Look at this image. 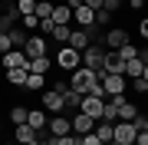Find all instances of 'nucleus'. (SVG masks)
Returning <instances> with one entry per match:
<instances>
[{
	"mask_svg": "<svg viewBox=\"0 0 148 145\" xmlns=\"http://www.w3.org/2000/svg\"><path fill=\"white\" fill-rule=\"evenodd\" d=\"M102 79V69H86V66H76L73 73H69V89L79 92V96H86L95 82Z\"/></svg>",
	"mask_w": 148,
	"mask_h": 145,
	"instance_id": "obj_1",
	"label": "nucleus"
},
{
	"mask_svg": "<svg viewBox=\"0 0 148 145\" xmlns=\"http://www.w3.org/2000/svg\"><path fill=\"white\" fill-rule=\"evenodd\" d=\"M102 89H106V99L109 96H125V89H128V82H125V76H119V73H102Z\"/></svg>",
	"mask_w": 148,
	"mask_h": 145,
	"instance_id": "obj_2",
	"label": "nucleus"
},
{
	"mask_svg": "<svg viewBox=\"0 0 148 145\" xmlns=\"http://www.w3.org/2000/svg\"><path fill=\"white\" fill-rule=\"evenodd\" d=\"M46 49H49V40L40 36V33H30L27 43H23V56H27V59H36V56H46Z\"/></svg>",
	"mask_w": 148,
	"mask_h": 145,
	"instance_id": "obj_3",
	"label": "nucleus"
},
{
	"mask_svg": "<svg viewBox=\"0 0 148 145\" xmlns=\"http://www.w3.org/2000/svg\"><path fill=\"white\" fill-rule=\"evenodd\" d=\"M102 56H106V49L89 43V46L79 53V66H86V69H102Z\"/></svg>",
	"mask_w": 148,
	"mask_h": 145,
	"instance_id": "obj_4",
	"label": "nucleus"
},
{
	"mask_svg": "<svg viewBox=\"0 0 148 145\" xmlns=\"http://www.w3.org/2000/svg\"><path fill=\"white\" fill-rule=\"evenodd\" d=\"M53 63L59 66V69H66V73H73L76 66H79V53H76L73 46H59V53H56V59Z\"/></svg>",
	"mask_w": 148,
	"mask_h": 145,
	"instance_id": "obj_5",
	"label": "nucleus"
},
{
	"mask_svg": "<svg viewBox=\"0 0 148 145\" xmlns=\"http://www.w3.org/2000/svg\"><path fill=\"white\" fill-rule=\"evenodd\" d=\"M102 102H106V99H95V96H82V102H79V112H86L89 119H95V122H99V119H102Z\"/></svg>",
	"mask_w": 148,
	"mask_h": 145,
	"instance_id": "obj_6",
	"label": "nucleus"
},
{
	"mask_svg": "<svg viewBox=\"0 0 148 145\" xmlns=\"http://www.w3.org/2000/svg\"><path fill=\"white\" fill-rule=\"evenodd\" d=\"M43 109H46V112H63L66 109V102H63V92H56V89H46L43 92Z\"/></svg>",
	"mask_w": 148,
	"mask_h": 145,
	"instance_id": "obj_7",
	"label": "nucleus"
},
{
	"mask_svg": "<svg viewBox=\"0 0 148 145\" xmlns=\"http://www.w3.org/2000/svg\"><path fill=\"white\" fill-rule=\"evenodd\" d=\"M69 125H73V135H86L95 129V119H89L86 112H76V119H69Z\"/></svg>",
	"mask_w": 148,
	"mask_h": 145,
	"instance_id": "obj_8",
	"label": "nucleus"
},
{
	"mask_svg": "<svg viewBox=\"0 0 148 145\" xmlns=\"http://www.w3.org/2000/svg\"><path fill=\"white\" fill-rule=\"evenodd\" d=\"M30 59L23 56V49H10V53H3V69H27Z\"/></svg>",
	"mask_w": 148,
	"mask_h": 145,
	"instance_id": "obj_9",
	"label": "nucleus"
},
{
	"mask_svg": "<svg viewBox=\"0 0 148 145\" xmlns=\"http://www.w3.org/2000/svg\"><path fill=\"white\" fill-rule=\"evenodd\" d=\"M92 40H89V30H69V40H66V46H73L76 53H82L86 46H89Z\"/></svg>",
	"mask_w": 148,
	"mask_h": 145,
	"instance_id": "obj_10",
	"label": "nucleus"
},
{
	"mask_svg": "<svg viewBox=\"0 0 148 145\" xmlns=\"http://www.w3.org/2000/svg\"><path fill=\"white\" fill-rule=\"evenodd\" d=\"M73 20L79 23V30H89L95 23V10H89V7H76L73 10Z\"/></svg>",
	"mask_w": 148,
	"mask_h": 145,
	"instance_id": "obj_11",
	"label": "nucleus"
},
{
	"mask_svg": "<svg viewBox=\"0 0 148 145\" xmlns=\"http://www.w3.org/2000/svg\"><path fill=\"white\" fill-rule=\"evenodd\" d=\"M49 20L56 23V27H69V20H73V10H69L66 3H56L53 13H49Z\"/></svg>",
	"mask_w": 148,
	"mask_h": 145,
	"instance_id": "obj_12",
	"label": "nucleus"
},
{
	"mask_svg": "<svg viewBox=\"0 0 148 145\" xmlns=\"http://www.w3.org/2000/svg\"><path fill=\"white\" fill-rule=\"evenodd\" d=\"M13 142H16V145H36V132H33L30 125L23 122V125H16V132H13Z\"/></svg>",
	"mask_w": 148,
	"mask_h": 145,
	"instance_id": "obj_13",
	"label": "nucleus"
},
{
	"mask_svg": "<svg viewBox=\"0 0 148 145\" xmlns=\"http://www.w3.org/2000/svg\"><path fill=\"white\" fill-rule=\"evenodd\" d=\"M102 40H106V46L119 49V46H125V43H128V33H125V30H119V27H112V30H109Z\"/></svg>",
	"mask_w": 148,
	"mask_h": 145,
	"instance_id": "obj_14",
	"label": "nucleus"
},
{
	"mask_svg": "<svg viewBox=\"0 0 148 145\" xmlns=\"http://www.w3.org/2000/svg\"><path fill=\"white\" fill-rule=\"evenodd\" d=\"M27 125H30L33 132L46 129V112H43V109H27Z\"/></svg>",
	"mask_w": 148,
	"mask_h": 145,
	"instance_id": "obj_15",
	"label": "nucleus"
},
{
	"mask_svg": "<svg viewBox=\"0 0 148 145\" xmlns=\"http://www.w3.org/2000/svg\"><path fill=\"white\" fill-rule=\"evenodd\" d=\"M49 66H53V59H49V56H36V59H30V63H27V73H49Z\"/></svg>",
	"mask_w": 148,
	"mask_h": 145,
	"instance_id": "obj_16",
	"label": "nucleus"
},
{
	"mask_svg": "<svg viewBox=\"0 0 148 145\" xmlns=\"http://www.w3.org/2000/svg\"><path fill=\"white\" fill-rule=\"evenodd\" d=\"M125 76H132V79H135V76H148V66L142 63V59H125Z\"/></svg>",
	"mask_w": 148,
	"mask_h": 145,
	"instance_id": "obj_17",
	"label": "nucleus"
},
{
	"mask_svg": "<svg viewBox=\"0 0 148 145\" xmlns=\"http://www.w3.org/2000/svg\"><path fill=\"white\" fill-rule=\"evenodd\" d=\"M92 132H95V139H99L102 145H109V142H112V122H102V119H99Z\"/></svg>",
	"mask_w": 148,
	"mask_h": 145,
	"instance_id": "obj_18",
	"label": "nucleus"
},
{
	"mask_svg": "<svg viewBox=\"0 0 148 145\" xmlns=\"http://www.w3.org/2000/svg\"><path fill=\"white\" fill-rule=\"evenodd\" d=\"M7 36H10V46H13V49H23V43H27V36H30V33H27V30H20V27H13Z\"/></svg>",
	"mask_w": 148,
	"mask_h": 145,
	"instance_id": "obj_19",
	"label": "nucleus"
},
{
	"mask_svg": "<svg viewBox=\"0 0 148 145\" xmlns=\"http://www.w3.org/2000/svg\"><path fill=\"white\" fill-rule=\"evenodd\" d=\"M53 7H56V3H49V0H36V10H33V16H36V20H49Z\"/></svg>",
	"mask_w": 148,
	"mask_h": 145,
	"instance_id": "obj_20",
	"label": "nucleus"
},
{
	"mask_svg": "<svg viewBox=\"0 0 148 145\" xmlns=\"http://www.w3.org/2000/svg\"><path fill=\"white\" fill-rule=\"evenodd\" d=\"M7 82L10 86H23L27 82V69H7Z\"/></svg>",
	"mask_w": 148,
	"mask_h": 145,
	"instance_id": "obj_21",
	"label": "nucleus"
},
{
	"mask_svg": "<svg viewBox=\"0 0 148 145\" xmlns=\"http://www.w3.org/2000/svg\"><path fill=\"white\" fill-rule=\"evenodd\" d=\"M63 102H66V109H76V112H79L82 96H79V92H73V89H66V92H63Z\"/></svg>",
	"mask_w": 148,
	"mask_h": 145,
	"instance_id": "obj_22",
	"label": "nucleus"
},
{
	"mask_svg": "<svg viewBox=\"0 0 148 145\" xmlns=\"http://www.w3.org/2000/svg\"><path fill=\"white\" fill-rule=\"evenodd\" d=\"M10 122L13 125H23V122H27V106H13L10 109Z\"/></svg>",
	"mask_w": 148,
	"mask_h": 145,
	"instance_id": "obj_23",
	"label": "nucleus"
},
{
	"mask_svg": "<svg viewBox=\"0 0 148 145\" xmlns=\"http://www.w3.org/2000/svg\"><path fill=\"white\" fill-rule=\"evenodd\" d=\"M23 86H27V89H43V86H46V79H43L40 73H27V82H23Z\"/></svg>",
	"mask_w": 148,
	"mask_h": 145,
	"instance_id": "obj_24",
	"label": "nucleus"
},
{
	"mask_svg": "<svg viewBox=\"0 0 148 145\" xmlns=\"http://www.w3.org/2000/svg\"><path fill=\"white\" fill-rule=\"evenodd\" d=\"M16 13H20V16H27V13H33V10H36V0H16Z\"/></svg>",
	"mask_w": 148,
	"mask_h": 145,
	"instance_id": "obj_25",
	"label": "nucleus"
},
{
	"mask_svg": "<svg viewBox=\"0 0 148 145\" xmlns=\"http://www.w3.org/2000/svg\"><path fill=\"white\" fill-rule=\"evenodd\" d=\"M49 145H79V139H76L73 132H69V135H53V139H49Z\"/></svg>",
	"mask_w": 148,
	"mask_h": 145,
	"instance_id": "obj_26",
	"label": "nucleus"
},
{
	"mask_svg": "<svg viewBox=\"0 0 148 145\" xmlns=\"http://www.w3.org/2000/svg\"><path fill=\"white\" fill-rule=\"evenodd\" d=\"M49 36H53L56 43H63V46H66V40H69V27H53V33H49Z\"/></svg>",
	"mask_w": 148,
	"mask_h": 145,
	"instance_id": "obj_27",
	"label": "nucleus"
},
{
	"mask_svg": "<svg viewBox=\"0 0 148 145\" xmlns=\"http://www.w3.org/2000/svg\"><path fill=\"white\" fill-rule=\"evenodd\" d=\"M20 23H23V30H27V33L40 27V20H36V16H33V13H27V16H20Z\"/></svg>",
	"mask_w": 148,
	"mask_h": 145,
	"instance_id": "obj_28",
	"label": "nucleus"
},
{
	"mask_svg": "<svg viewBox=\"0 0 148 145\" xmlns=\"http://www.w3.org/2000/svg\"><path fill=\"white\" fill-rule=\"evenodd\" d=\"M132 125H135V132H148V115H142V112H138V115L132 119Z\"/></svg>",
	"mask_w": 148,
	"mask_h": 145,
	"instance_id": "obj_29",
	"label": "nucleus"
},
{
	"mask_svg": "<svg viewBox=\"0 0 148 145\" xmlns=\"http://www.w3.org/2000/svg\"><path fill=\"white\" fill-rule=\"evenodd\" d=\"M106 23H112V13L109 10H95V27H106Z\"/></svg>",
	"mask_w": 148,
	"mask_h": 145,
	"instance_id": "obj_30",
	"label": "nucleus"
},
{
	"mask_svg": "<svg viewBox=\"0 0 148 145\" xmlns=\"http://www.w3.org/2000/svg\"><path fill=\"white\" fill-rule=\"evenodd\" d=\"M79 139V145H102L99 139H95V132H86V135H76Z\"/></svg>",
	"mask_w": 148,
	"mask_h": 145,
	"instance_id": "obj_31",
	"label": "nucleus"
},
{
	"mask_svg": "<svg viewBox=\"0 0 148 145\" xmlns=\"http://www.w3.org/2000/svg\"><path fill=\"white\" fill-rule=\"evenodd\" d=\"M53 27H56L53 20H40V36H46V40H49V33H53Z\"/></svg>",
	"mask_w": 148,
	"mask_h": 145,
	"instance_id": "obj_32",
	"label": "nucleus"
},
{
	"mask_svg": "<svg viewBox=\"0 0 148 145\" xmlns=\"http://www.w3.org/2000/svg\"><path fill=\"white\" fill-rule=\"evenodd\" d=\"M135 92H148V76H135Z\"/></svg>",
	"mask_w": 148,
	"mask_h": 145,
	"instance_id": "obj_33",
	"label": "nucleus"
},
{
	"mask_svg": "<svg viewBox=\"0 0 148 145\" xmlns=\"http://www.w3.org/2000/svg\"><path fill=\"white\" fill-rule=\"evenodd\" d=\"M10 36H7V33H0V56H3V53H10Z\"/></svg>",
	"mask_w": 148,
	"mask_h": 145,
	"instance_id": "obj_34",
	"label": "nucleus"
},
{
	"mask_svg": "<svg viewBox=\"0 0 148 145\" xmlns=\"http://www.w3.org/2000/svg\"><path fill=\"white\" fill-rule=\"evenodd\" d=\"M122 7V0H102V10H109V13H115Z\"/></svg>",
	"mask_w": 148,
	"mask_h": 145,
	"instance_id": "obj_35",
	"label": "nucleus"
},
{
	"mask_svg": "<svg viewBox=\"0 0 148 145\" xmlns=\"http://www.w3.org/2000/svg\"><path fill=\"white\" fill-rule=\"evenodd\" d=\"M82 7H89V10H102V0H82Z\"/></svg>",
	"mask_w": 148,
	"mask_h": 145,
	"instance_id": "obj_36",
	"label": "nucleus"
},
{
	"mask_svg": "<svg viewBox=\"0 0 148 145\" xmlns=\"http://www.w3.org/2000/svg\"><path fill=\"white\" fill-rule=\"evenodd\" d=\"M125 3L132 7V10H142V7H145V0H125Z\"/></svg>",
	"mask_w": 148,
	"mask_h": 145,
	"instance_id": "obj_37",
	"label": "nucleus"
},
{
	"mask_svg": "<svg viewBox=\"0 0 148 145\" xmlns=\"http://www.w3.org/2000/svg\"><path fill=\"white\" fill-rule=\"evenodd\" d=\"M66 7H69V10H76V7H82V0H66Z\"/></svg>",
	"mask_w": 148,
	"mask_h": 145,
	"instance_id": "obj_38",
	"label": "nucleus"
},
{
	"mask_svg": "<svg viewBox=\"0 0 148 145\" xmlns=\"http://www.w3.org/2000/svg\"><path fill=\"white\" fill-rule=\"evenodd\" d=\"M0 132H3V122H0Z\"/></svg>",
	"mask_w": 148,
	"mask_h": 145,
	"instance_id": "obj_39",
	"label": "nucleus"
},
{
	"mask_svg": "<svg viewBox=\"0 0 148 145\" xmlns=\"http://www.w3.org/2000/svg\"><path fill=\"white\" fill-rule=\"evenodd\" d=\"M0 3H3V0H0Z\"/></svg>",
	"mask_w": 148,
	"mask_h": 145,
	"instance_id": "obj_40",
	"label": "nucleus"
},
{
	"mask_svg": "<svg viewBox=\"0 0 148 145\" xmlns=\"http://www.w3.org/2000/svg\"><path fill=\"white\" fill-rule=\"evenodd\" d=\"M13 145H16V142H13Z\"/></svg>",
	"mask_w": 148,
	"mask_h": 145,
	"instance_id": "obj_41",
	"label": "nucleus"
}]
</instances>
